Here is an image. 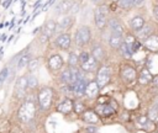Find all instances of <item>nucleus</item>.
I'll return each instance as SVG.
<instances>
[{
	"instance_id": "obj_11",
	"label": "nucleus",
	"mask_w": 158,
	"mask_h": 133,
	"mask_svg": "<svg viewBox=\"0 0 158 133\" xmlns=\"http://www.w3.org/2000/svg\"><path fill=\"white\" fill-rule=\"evenodd\" d=\"M83 121L88 124H96V123H99V116L95 111L88 110L83 113Z\"/></svg>"
},
{
	"instance_id": "obj_2",
	"label": "nucleus",
	"mask_w": 158,
	"mask_h": 133,
	"mask_svg": "<svg viewBox=\"0 0 158 133\" xmlns=\"http://www.w3.org/2000/svg\"><path fill=\"white\" fill-rule=\"evenodd\" d=\"M53 101V89L46 86L42 87L37 96V102L41 107V110H48Z\"/></svg>"
},
{
	"instance_id": "obj_10",
	"label": "nucleus",
	"mask_w": 158,
	"mask_h": 133,
	"mask_svg": "<svg viewBox=\"0 0 158 133\" xmlns=\"http://www.w3.org/2000/svg\"><path fill=\"white\" fill-rule=\"evenodd\" d=\"M74 108V102L70 100V99H64L58 106H57V111L63 113V115H67L69 112H72Z\"/></svg>"
},
{
	"instance_id": "obj_28",
	"label": "nucleus",
	"mask_w": 158,
	"mask_h": 133,
	"mask_svg": "<svg viewBox=\"0 0 158 133\" xmlns=\"http://www.w3.org/2000/svg\"><path fill=\"white\" fill-rule=\"evenodd\" d=\"M78 63H79V57L75 53H69V55H68V65L70 68H77Z\"/></svg>"
},
{
	"instance_id": "obj_42",
	"label": "nucleus",
	"mask_w": 158,
	"mask_h": 133,
	"mask_svg": "<svg viewBox=\"0 0 158 133\" xmlns=\"http://www.w3.org/2000/svg\"><path fill=\"white\" fill-rule=\"evenodd\" d=\"M153 15H154V17L158 20V5H156V6L153 7Z\"/></svg>"
},
{
	"instance_id": "obj_32",
	"label": "nucleus",
	"mask_w": 158,
	"mask_h": 133,
	"mask_svg": "<svg viewBox=\"0 0 158 133\" xmlns=\"http://www.w3.org/2000/svg\"><path fill=\"white\" fill-rule=\"evenodd\" d=\"M38 66H40V60H38V59H31V62H30L28 65H27V68H28L30 71H35V70H37Z\"/></svg>"
},
{
	"instance_id": "obj_9",
	"label": "nucleus",
	"mask_w": 158,
	"mask_h": 133,
	"mask_svg": "<svg viewBox=\"0 0 158 133\" xmlns=\"http://www.w3.org/2000/svg\"><path fill=\"white\" fill-rule=\"evenodd\" d=\"M86 85H88V83L85 81V79H81V80L75 81V83H74L73 85H70V86H72V89H73V94L80 97V96H83V95L85 94Z\"/></svg>"
},
{
	"instance_id": "obj_41",
	"label": "nucleus",
	"mask_w": 158,
	"mask_h": 133,
	"mask_svg": "<svg viewBox=\"0 0 158 133\" xmlns=\"http://www.w3.org/2000/svg\"><path fill=\"white\" fill-rule=\"evenodd\" d=\"M86 132H88V133H95V132H96V128H95V127L89 126V127L86 128Z\"/></svg>"
},
{
	"instance_id": "obj_36",
	"label": "nucleus",
	"mask_w": 158,
	"mask_h": 133,
	"mask_svg": "<svg viewBox=\"0 0 158 133\" xmlns=\"http://www.w3.org/2000/svg\"><path fill=\"white\" fill-rule=\"evenodd\" d=\"M90 57H91V55H90L88 52H81V53L79 54V62L83 64V63H85L86 60H89Z\"/></svg>"
},
{
	"instance_id": "obj_25",
	"label": "nucleus",
	"mask_w": 158,
	"mask_h": 133,
	"mask_svg": "<svg viewBox=\"0 0 158 133\" xmlns=\"http://www.w3.org/2000/svg\"><path fill=\"white\" fill-rule=\"evenodd\" d=\"M91 54H93V57L96 59V62H101V60L104 59V57H105V50H104V48H102L100 44H96V46L93 48Z\"/></svg>"
},
{
	"instance_id": "obj_14",
	"label": "nucleus",
	"mask_w": 158,
	"mask_h": 133,
	"mask_svg": "<svg viewBox=\"0 0 158 133\" xmlns=\"http://www.w3.org/2000/svg\"><path fill=\"white\" fill-rule=\"evenodd\" d=\"M99 90H100V87H99L98 83H96V81H90V83H88V85H86V89H85V95H86L88 97L93 99V97L98 96Z\"/></svg>"
},
{
	"instance_id": "obj_6",
	"label": "nucleus",
	"mask_w": 158,
	"mask_h": 133,
	"mask_svg": "<svg viewBox=\"0 0 158 133\" xmlns=\"http://www.w3.org/2000/svg\"><path fill=\"white\" fill-rule=\"evenodd\" d=\"M27 87H28V78L27 76H20L15 83V87H14L15 96L17 99L23 97L25 94H26V89Z\"/></svg>"
},
{
	"instance_id": "obj_3",
	"label": "nucleus",
	"mask_w": 158,
	"mask_h": 133,
	"mask_svg": "<svg viewBox=\"0 0 158 133\" xmlns=\"http://www.w3.org/2000/svg\"><path fill=\"white\" fill-rule=\"evenodd\" d=\"M90 37H91V32H90V28L88 26H81L75 32V43L78 46H84V44H88L89 41H90Z\"/></svg>"
},
{
	"instance_id": "obj_38",
	"label": "nucleus",
	"mask_w": 158,
	"mask_h": 133,
	"mask_svg": "<svg viewBox=\"0 0 158 133\" xmlns=\"http://www.w3.org/2000/svg\"><path fill=\"white\" fill-rule=\"evenodd\" d=\"M147 123H148V118H147V117H141V118H139V124H141V126H144V127H146Z\"/></svg>"
},
{
	"instance_id": "obj_48",
	"label": "nucleus",
	"mask_w": 158,
	"mask_h": 133,
	"mask_svg": "<svg viewBox=\"0 0 158 133\" xmlns=\"http://www.w3.org/2000/svg\"><path fill=\"white\" fill-rule=\"evenodd\" d=\"M38 31H40V27H38V28H35V30H33V32H32V33H33V34H36V33H37V32H38Z\"/></svg>"
},
{
	"instance_id": "obj_33",
	"label": "nucleus",
	"mask_w": 158,
	"mask_h": 133,
	"mask_svg": "<svg viewBox=\"0 0 158 133\" xmlns=\"http://www.w3.org/2000/svg\"><path fill=\"white\" fill-rule=\"evenodd\" d=\"M37 85H38L37 78L33 76V75H30V76H28V87H30V89H35Z\"/></svg>"
},
{
	"instance_id": "obj_40",
	"label": "nucleus",
	"mask_w": 158,
	"mask_h": 133,
	"mask_svg": "<svg viewBox=\"0 0 158 133\" xmlns=\"http://www.w3.org/2000/svg\"><path fill=\"white\" fill-rule=\"evenodd\" d=\"M54 1H56V0H48V1L46 2V5H43L42 10H47V7H48V6H51V5H52V4L54 2Z\"/></svg>"
},
{
	"instance_id": "obj_49",
	"label": "nucleus",
	"mask_w": 158,
	"mask_h": 133,
	"mask_svg": "<svg viewBox=\"0 0 158 133\" xmlns=\"http://www.w3.org/2000/svg\"><path fill=\"white\" fill-rule=\"evenodd\" d=\"M0 4H1V0H0Z\"/></svg>"
},
{
	"instance_id": "obj_8",
	"label": "nucleus",
	"mask_w": 158,
	"mask_h": 133,
	"mask_svg": "<svg viewBox=\"0 0 158 133\" xmlns=\"http://www.w3.org/2000/svg\"><path fill=\"white\" fill-rule=\"evenodd\" d=\"M64 62H63V58L59 55V54H53L49 59H48V68L53 71H57L59 70L62 66H63Z\"/></svg>"
},
{
	"instance_id": "obj_5",
	"label": "nucleus",
	"mask_w": 158,
	"mask_h": 133,
	"mask_svg": "<svg viewBox=\"0 0 158 133\" xmlns=\"http://www.w3.org/2000/svg\"><path fill=\"white\" fill-rule=\"evenodd\" d=\"M110 76H111V71L110 68L107 66H101L96 74V83L99 85L100 89L105 87L109 83H110Z\"/></svg>"
},
{
	"instance_id": "obj_46",
	"label": "nucleus",
	"mask_w": 158,
	"mask_h": 133,
	"mask_svg": "<svg viewBox=\"0 0 158 133\" xmlns=\"http://www.w3.org/2000/svg\"><path fill=\"white\" fill-rule=\"evenodd\" d=\"M38 6H41V0H38V1H37V2L33 5V7H35V9H37Z\"/></svg>"
},
{
	"instance_id": "obj_34",
	"label": "nucleus",
	"mask_w": 158,
	"mask_h": 133,
	"mask_svg": "<svg viewBox=\"0 0 158 133\" xmlns=\"http://www.w3.org/2000/svg\"><path fill=\"white\" fill-rule=\"evenodd\" d=\"M118 5L122 9H130L133 5V0H118Z\"/></svg>"
},
{
	"instance_id": "obj_15",
	"label": "nucleus",
	"mask_w": 158,
	"mask_h": 133,
	"mask_svg": "<svg viewBox=\"0 0 158 133\" xmlns=\"http://www.w3.org/2000/svg\"><path fill=\"white\" fill-rule=\"evenodd\" d=\"M153 33V26L151 23H146L139 31H137V37L141 39H147L148 37H151Z\"/></svg>"
},
{
	"instance_id": "obj_23",
	"label": "nucleus",
	"mask_w": 158,
	"mask_h": 133,
	"mask_svg": "<svg viewBox=\"0 0 158 133\" xmlns=\"http://www.w3.org/2000/svg\"><path fill=\"white\" fill-rule=\"evenodd\" d=\"M144 46L151 49V50H157L158 49V36L156 34H152L151 37H148L146 41H144Z\"/></svg>"
},
{
	"instance_id": "obj_45",
	"label": "nucleus",
	"mask_w": 158,
	"mask_h": 133,
	"mask_svg": "<svg viewBox=\"0 0 158 133\" xmlns=\"http://www.w3.org/2000/svg\"><path fill=\"white\" fill-rule=\"evenodd\" d=\"M153 85H154V86H158V76L153 79Z\"/></svg>"
},
{
	"instance_id": "obj_43",
	"label": "nucleus",
	"mask_w": 158,
	"mask_h": 133,
	"mask_svg": "<svg viewBox=\"0 0 158 133\" xmlns=\"http://www.w3.org/2000/svg\"><path fill=\"white\" fill-rule=\"evenodd\" d=\"M11 1H12V0H6V1L2 4V6H4L5 9H6V7H9V6H10V4H11Z\"/></svg>"
},
{
	"instance_id": "obj_16",
	"label": "nucleus",
	"mask_w": 158,
	"mask_h": 133,
	"mask_svg": "<svg viewBox=\"0 0 158 133\" xmlns=\"http://www.w3.org/2000/svg\"><path fill=\"white\" fill-rule=\"evenodd\" d=\"M72 2L69 0H62L60 2H58L56 5V12L59 15V14H67L70 11V7H72Z\"/></svg>"
},
{
	"instance_id": "obj_26",
	"label": "nucleus",
	"mask_w": 158,
	"mask_h": 133,
	"mask_svg": "<svg viewBox=\"0 0 158 133\" xmlns=\"http://www.w3.org/2000/svg\"><path fill=\"white\" fill-rule=\"evenodd\" d=\"M138 80H139L141 84H148V83L152 80V74H151V71H149L148 69L143 68V69L141 70V73H139Z\"/></svg>"
},
{
	"instance_id": "obj_44",
	"label": "nucleus",
	"mask_w": 158,
	"mask_h": 133,
	"mask_svg": "<svg viewBox=\"0 0 158 133\" xmlns=\"http://www.w3.org/2000/svg\"><path fill=\"white\" fill-rule=\"evenodd\" d=\"M143 1H144V0H133V4L137 5V6H139V5L143 4Z\"/></svg>"
},
{
	"instance_id": "obj_17",
	"label": "nucleus",
	"mask_w": 158,
	"mask_h": 133,
	"mask_svg": "<svg viewBox=\"0 0 158 133\" xmlns=\"http://www.w3.org/2000/svg\"><path fill=\"white\" fill-rule=\"evenodd\" d=\"M123 42L125 41L122 38V34H120V33H112L111 32V36L109 38V43H110V46L112 48H120Z\"/></svg>"
},
{
	"instance_id": "obj_39",
	"label": "nucleus",
	"mask_w": 158,
	"mask_h": 133,
	"mask_svg": "<svg viewBox=\"0 0 158 133\" xmlns=\"http://www.w3.org/2000/svg\"><path fill=\"white\" fill-rule=\"evenodd\" d=\"M48 38H49L48 36H46L44 33H42V34H41V37H40V41H41L42 43H46V42L48 41Z\"/></svg>"
},
{
	"instance_id": "obj_1",
	"label": "nucleus",
	"mask_w": 158,
	"mask_h": 133,
	"mask_svg": "<svg viewBox=\"0 0 158 133\" xmlns=\"http://www.w3.org/2000/svg\"><path fill=\"white\" fill-rule=\"evenodd\" d=\"M35 113H36V105H35V102L27 100V101H25L21 105V107L19 108V113L17 115H19V118L22 122L27 123V122H30L35 117Z\"/></svg>"
},
{
	"instance_id": "obj_21",
	"label": "nucleus",
	"mask_w": 158,
	"mask_h": 133,
	"mask_svg": "<svg viewBox=\"0 0 158 133\" xmlns=\"http://www.w3.org/2000/svg\"><path fill=\"white\" fill-rule=\"evenodd\" d=\"M144 25H146L144 18L141 17V16H136V17H133V18L130 21V26H131V28L135 30V31H139Z\"/></svg>"
},
{
	"instance_id": "obj_37",
	"label": "nucleus",
	"mask_w": 158,
	"mask_h": 133,
	"mask_svg": "<svg viewBox=\"0 0 158 133\" xmlns=\"http://www.w3.org/2000/svg\"><path fill=\"white\" fill-rule=\"evenodd\" d=\"M78 10H79V4H78V2H74V4L72 5V7H70L69 14L74 15V14H77V12H78Z\"/></svg>"
},
{
	"instance_id": "obj_20",
	"label": "nucleus",
	"mask_w": 158,
	"mask_h": 133,
	"mask_svg": "<svg viewBox=\"0 0 158 133\" xmlns=\"http://www.w3.org/2000/svg\"><path fill=\"white\" fill-rule=\"evenodd\" d=\"M60 81L65 85H72L73 84V73H72V68L68 66L60 75Z\"/></svg>"
},
{
	"instance_id": "obj_4",
	"label": "nucleus",
	"mask_w": 158,
	"mask_h": 133,
	"mask_svg": "<svg viewBox=\"0 0 158 133\" xmlns=\"http://www.w3.org/2000/svg\"><path fill=\"white\" fill-rule=\"evenodd\" d=\"M106 15H107V7L105 5H100L99 7H96L94 17H95V25L98 28L102 30L106 26V23H107Z\"/></svg>"
},
{
	"instance_id": "obj_27",
	"label": "nucleus",
	"mask_w": 158,
	"mask_h": 133,
	"mask_svg": "<svg viewBox=\"0 0 158 133\" xmlns=\"http://www.w3.org/2000/svg\"><path fill=\"white\" fill-rule=\"evenodd\" d=\"M126 43H127V46H128V48L131 49V52H132V54L139 48V43L132 37V36H127V38H126V41H125Z\"/></svg>"
},
{
	"instance_id": "obj_18",
	"label": "nucleus",
	"mask_w": 158,
	"mask_h": 133,
	"mask_svg": "<svg viewBox=\"0 0 158 133\" xmlns=\"http://www.w3.org/2000/svg\"><path fill=\"white\" fill-rule=\"evenodd\" d=\"M109 27H110L112 33H120V34L123 33V27L120 23V21L116 20V18H110L109 20Z\"/></svg>"
},
{
	"instance_id": "obj_35",
	"label": "nucleus",
	"mask_w": 158,
	"mask_h": 133,
	"mask_svg": "<svg viewBox=\"0 0 158 133\" xmlns=\"http://www.w3.org/2000/svg\"><path fill=\"white\" fill-rule=\"evenodd\" d=\"M7 74H9V68H4V69L0 71V86H1V85L4 84V81L6 80Z\"/></svg>"
},
{
	"instance_id": "obj_30",
	"label": "nucleus",
	"mask_w": 158,
	"mask_h": 133,
	"mask_svg": "<svg viewBox=\"0 0 158 133\" xmlns=\"http://www.w3.org/2000/svg\"><path fill=\"white\" fill-rule=\"evenodd\" d=\"M73 111H74L77 115H83V113L85 112V106H84V103L80 102V101H75V102H74V108H73Z\"/></svg>"
},
{
	"instance_id": "obj_22",
	"label": "nucleus",
	"mask_w": 158,
	"mask_h": 133,
	"mask_svg": "<svg viewBox=\"0 0 158 133\" xmlns=\"http://www.w3.org/2000/svg\"><path fill=\"white\" fill-rule=\"evenodd\" d=\"M30 62H31V54H30V53H23V54H21L20 58L17 59L16 68H17V69H22V68H25L26 65H28Z\"/></svg>"
},
{
	"instance_id": "obj_47",
	"label": "nucleus",
	"mask_w": 158,
	"mask_h": 133,
	"mask_svg": "<svg viewBox=\"0 0 158 133\" xmlns=\"http://www.w3.org/2000/svg\"><path fill=\"white\" fill-rule=\"evenodd\" d=\"M94 4H102V0H91Z\"/></svg>"
},
{
	"instance_id": "obj_7",
	"label": "nucleus",
	"mask_w": 158,
	"mask_h": 133,
	"mask_svg": "<svg viewBox=\"0 0 158 133\" xmlns=\"http://www.w3.org/2000/svg\"><path fill=\"white\" fill-rule=\"evenodd\" d=\"M115 107L114 106H111V105H109V103H99L98 106H96V108H95V112L96 113H99L100 116H102V117H109V116H111L112 113H115Z\"/></svg>"
},
{
	"instance_id": "obj_13",
	"label": "nucleus",
	"mask_w": 158,
	"mask_h": 133,
	"mask_svg": "<svg viewBox=\"0 0 158 133\" xmlns=\"http://www.w3.org/2000/svg\"><path fill=\"white\" fill-rule=\"evenodd\" d=\"M56 44H57V47H59L62 49H68L70 47V36L67 33L60 34L59 37H57Z\"/></svg>"
},
{
	"instance_id": "obj_31",
	"label": "nucleus",
	"mask_w": 158,
	"mask_h": 133,
	"mask_svg": "<svg viewBox=\"0 0 158 133\" xmlns=\"http://www.w3.org/2000/svg\"><path fill=\"white\" fill-rule=\"evenodd\" d=\"M72 22H73V18H72L70 16H65V17H64V18L60 21V23H59V27H60V28H63V30H65V28L70 27Z\"/></svg>"
},
{
	"instance_id": "obj_19",
	"label": "nucleus",
	"mask_w": 158,
	"mask_h": 133,
	"mask_svg": "<svg viewBox=\"0 0 158 133\" xmlns=\"http://www.w3.org/2000/svg\"><path fill=\"white\" fill-rule=\"evenodd\" d=\"M56 30H57V23L53 20H48L43 26V33L48 37H51L56 32Z\"/></svg>"
},
{
	"instance_id": "obj_24",
	"label": "nucleus",
	"mask_w": 158,
	"mask_h": 133,
	"mask_svg": "<svg viewBox=\"0 0 158 133\" xmlns=\"http://www.w3.org/2000/svg\"><path fill=\"white\" fill-rule=\"evenodd\" d=\"M80 68H81L84 71H88V73L93 71V70L96 68V59H95V58L91 55V57L89 58V60H86L85 63L80 64Z\"/></svg>"
},
{
	"instance_id": "obj_29",
	"label": "nucleus",
	"mask_w": 158,
	"mask_h": 133,
	"mask_svg": "<svg viewBox=\"0 0 158 133\" xmlns=\"http://www.w3.org/2000/svg\"><path fill=\"white\" fill-rule=\"evenodd\" d=\"M118 49H120V52H121V54H122L123 57H126V58H131V57H132V52H131V49L128 48V46H127L126 42H123Z\"/></svg>"
},
{
	"instance_id": "obj_12",
	"label": "nucleus",
	"mask_w": 158,
	"mask_h": 133,
	"mask_svg": "<svg viewBox=\"0 0 158 133\" xmlns=\"http://www.w3.org/2000/svg\"><path fill=\"white\" fill-rule=\"evenodd\" d=\"M121 76H122V79H123L126 83H132V81L136 79L137 74H136V70H135L133 68H131V66H125V68L122 69V71H121Z\"/></svg>"
}]
</instances>
